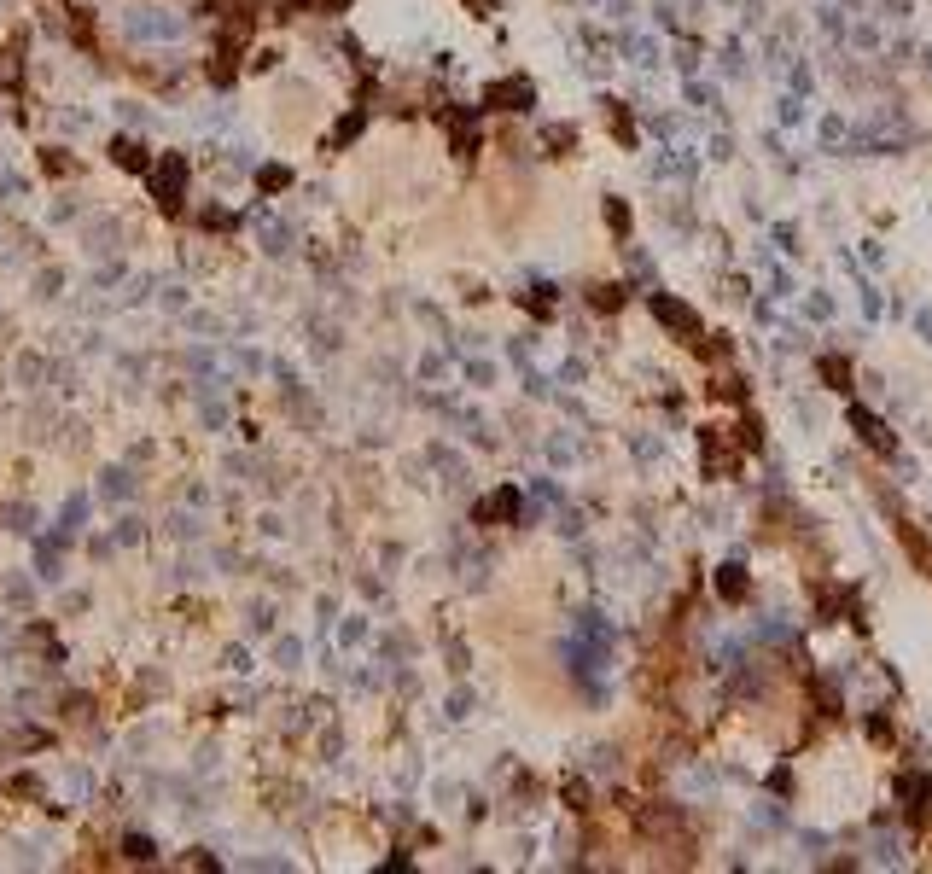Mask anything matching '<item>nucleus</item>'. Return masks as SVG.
Here are the masks:
<instances>
[{
  "label": "nucleus",
  "instance_id": "obj_1",
  "mask_svg": "<svg viewBox=\"0 0 932 874\" xmlns=\"http://www.w3.org/2000/svg\"><path fill=\"white\" fill-rule=\"evenodd\" d=\"M146 181H152V199H158V210H164V216H181V199H187L193 164H187L181 152H164V158H152Z\"/></svg>",
  "mask_w": 932,
  "mask_h": 874
},
{
  "label": "nucleus",
  "instance_id": "obj_2",
  "mask_svg": "<svg viewBox=\"0 0 932 874\" xmlns=\"http://www.w3.org/2000/svg\"><path fill=\"white\" fill-rule=\"evenodd\" d=\"M484 100L501 105V111H525V105H531V82H525V76H501V82H490Z\"/></svg>",
  "mask_w": 932,
  "mask_h": 874
},
{
  "label": "nucleus",
  "instance_id": "obj_3",
  "mask_svg": "<svg viewBox=\"0 0 932 874\" xmlns=\"http://www.w3.org/2000/svg\"><path fill=\"white\" fill-rule=\"evenodd\" d=\"M111 164H117V169H129V175H146V169H152V152H146L140 140L117 135V140H111Z\"/></svg>",
  "mask_w": 932,
  "mask_h": 874
},
{
  "label": "nucleus",
  "instance_id": "obj_4",
  "mask_svg": "<svg viewBox=\"0 0 932 874\" xmlns=\"http://www.w3.org/2000/svg\"><path fill=\"white\" fill-rule=\"evenodd\" d=\"M519 513V490H496L490 502L478 507V519H513Z\"/></svg>",
  "mask_w": 932,
  "mask_h": 874
},
{
  "label": "nucleus",
  "instance_id": "obj_5",
  "mask_svg": "<svg viewBox=\"0 0 932 874\" xmlns=\"http://www.w3.org/2000/svg\"><path fill=\"white\" fill-rule=\"evenodd\" d=\"M292 187V169L286 164H263L257 169V193H286Z\"/></svg>",
  "mask_w": 932,
  "mask_h": 874
},
{
  "label": "nucleus",
  "instance_id": "obj_6",
  "mask_svg": "<svg viewBox=\"0 0 932 874\" xmlns=\"http://www.w3.org/2000/svg\"><path fill=\"white\" fill-rule=\"evenodd\" d=\"M362 123H367L362 111H344V117H338V129L327 135V146H333V152H338V146H350V140L362 135Z\"/></svg>",
  "mask_w": 932,
  "mask_h": 874
},
{
  "label": "nucleus",
  "instance_id": "obj_7",
  "mask_svg": "<svg viewBox=\"0 0 932 874\" xmlns=\"http://www.w3.org/2000/svg\"><path fill=\"white\" fill-rule=\"evenodd\" d=\"M152 857H158V845L146 834H123V863H152Z\"/></svg>",
  "mask_w": 932,
  "mask_h": 874
},
{
  "label": "nucleus",
  "instance_id": "obj_8",
  "mask_svg": "<svg viewBox=\"0 0 932 874\" xmlns=\"http://www.w3.org/2000/svg\"><path fill=\"white\" fill-rule=\"evenodd\" d=\"M449 135H455V152H472V146H478V129H472V117H466V111H455V117H449Z\"/></svg>",
  "mask_w": 932,
  "mask_h": 874
},
{
  "label": "nucleus",
  "instance_id": "obj_9",
  "mask_svg": "<svg viewBox=\"0 0 932 874\" xmlns=\"http://www.w3.org/2000/svg\"><path fill=\"white\" fill-rule=\"evenodd\" d=\"M41 169H47V175H70L76 158H65V152H41Z\"/></svg>",
  "mask_w": 932,
  "mask_h": 874
},
{
  "label": "nucleus",
  "instance_id": "obj_10",
  "mask_svg": "<svg viewBox=\"0 0 932 874\" xmlns=\"http://www.w3.org/2000/svg\"><path fill=\"white\" fill-rule=\"evenodd\" d=\"M18 88V53H0V94Z\"/></svg>",
  "mask_w": 932,
  "mask_h": 874
},
{
  "label": "nucleus",
  "instance_id": "obj_11",
  "mask_svg": "<svg viewBox=\"0 0 932 874\" xmlns=\"http://www.w3.org/2000/svg\"><path fill=\"white\" fill-rule=\"evenodd\" d=\"M204 228H210V234H228V228H233V210H204Z\"/></svg>",
  "mask_w": 932,
  "mask_h": 874
},
{
  "label": "nucleus",
  "instance_id": "obj_12",
  "mask_svg": "<svg viewBox=\"0 0 932 874\" xmlns=\"http://www.w3.org/2000/svg\"><path fill=\"white\" fill-rule=\"evenodd\" d=\"M181 869H204V874H210V869H222V863H216L210 851H193V857H181Z\"/></svg>",
  "mask_w": 932,
  "mask_h": 874
},
{
  "label": "nucleus",
  "instance_id": "obj_13",
  "mask_svg": "<svg viewBox=\"0 0 932 874\" xmlns=\"http://www.w3.org/2000/svg\"><path fill=\"white\" fill-rule=\"evenodd\" d=\"M350 0H315V12H344Z\"/></svg>",
  "mask_w": 932,
  "mask_h": 874
}]
</instances>
